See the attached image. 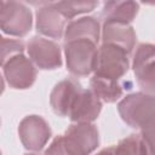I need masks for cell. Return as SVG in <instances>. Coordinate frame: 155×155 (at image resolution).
<instances>
[{
  "label": "cell",
  "mask_w": 155,
  "mask_h": 155,
  "mask_svg": "<svg viewBox=\"0 0 155 155\" xmlns=\"http://www.w3.org/2000/svg\"><path fill=\"white\" fill-rule=\"evenodd\" d=\"M117 110L128 126L145 133H154V94L130 93L119 102Z\"/></svg>",
  "instance_id": "obj_1"
},
{
  "label": "cell",
  "mask_w": 155,
  "mask_h": 155,
  "mask_svg": "<svg viewBox=\"0 0 155 155\" xmlns=\"http://www.w3.org/2000/svg\"><path fill=\"white\" fill-rule=\"evenodd\" d=\"M128 53L111 44H102L97 48L93 70L94 76L119 81L128 70Z\"/></svg>",
  "instance_id": "obj_2"
},
{
  "label": "cell",
  "mask_w": 155,
  "mask_h": 155,
  "mask_svg": "<svg viewBox=\"0 0 155 155\" xmlns=\"http://www.w3.org/2000/svg\"><path fill=\"white\" fill-rule=\"evenodd\" d=\"M33 24L30 10L18 1L0 0V29L12 36H25Z\"/></svg>",
  "instance_id": "obj_3"
},
{
  "label": "cell",
  "mask_w": 155,
  "mask_h": 155,
  "mask_svg": "<svg viewBox=\"0 0 155 155\" xmlns=\"http://www.w3.org/2000/svg\"><path fill=\"white\" fill-rule=\"evenodd\" d=\"M62 142L69 155H90L98 147V130L90 122L74 124L62 136Z\"/></svg>",
  "instance_id": "obj_4"
},
{
  "label": "cell",
  "mask_w": 155,
  "mask_h": 155,
  "mask_svg": "<svg viewBox=\"0 0 155 155\" xmlns=\"http://www.w3.org/2000/svg\"><path fill=\"white\" fill-rule=\"evenodd\" d=\"M97 44L91 40H73L64 42V54L68 70L75 76H87L94 65Z\"/></svg>",
  "instance_id": "obj_5"
},
{
  "label": "cell",
  "mask_w": 155,
  "mask_h": 155,
  "mask_svg": "<svg viewBox=\"0 0 155 155\" xmlns=\"http://www.w3.org/2000/svg\"><path fill=\"white\" fill-rule=\"evenodd\" d=\"M133 71L144 93L154 94L155 88V47L153 44H139L133 54Z\"/></svg>",
  "instance_id": "obj_6"
},
{
  "label": "cell",
  "mask_w": 155,
  "mask_h": 155,
  "mask_svg": "<svg viewBox=\"0 0 155 155\" xmlns=\"http://www.w3.org/2000/svg\"><path fill=\"white\" fill-rule=\"evenodd\" d=\"M18 134L25 149L40 151L51 138V128L41 116L28 115L19 122Z\"/></svg>",
  "instance_id": "obj_7"
},
{
  "label": "cell",
  "mask_w": 155,
  "mask_h": 155,
  "mask_svg": "<svg viewBox=\"0 0 155 155\" xmlns=\"http://www.w3.org/2000/svg\"><path fill=\"white\" fill-rule=\"evenodd\" d=\"M27 51L33 63L40 69L52 70L62 65L61 47L52 40L34 36L28 41Z\"/></svg>",
  "instance_id": "obj_8"
},
{
  "label": "cell",
  "mask_w": 155,
  "mask_h": 155,
  "mask_svg": "<svg viewBox=\"0 0 155 155\" xmlns=\"http://www.w3.org/2000/svg\"><path fill=\"white\" fill-rule=\"evenodd\" d=\"M4 68V75L10 87L16 90H25L33 86L36 79V69L31 61L23 53L11 57Z\"/></svg>",
  "instance_id": "obj_9"
},
{
  "label": "cell",
  "mask_w": 155,
  "mask_h": 155,
  "mask_svg": "<svg viewBox=\"0 0 155 155\" xmlns=\"http://www.w3.org/2000/svg\"><path fill=\"white\" fill-rule=\"evenodd\" d=\"M102 110L101 99L91 91L81 88L78 93L68 116L73 122H92L94 121Z\"/></svg>",
  "instance_id": "obj_10"
},
{
  "label": "cell",
  "mask_w": 155,
  "mask_h": 155,
  "mask_svg": "<svg viewBox=\"0 0 155 155\" xmlns=\"http://www.w3.org/2000/svg\"><path fill=\"white\" fill-rule=\"evenodd\" d=\"M38 33L52 38H62L65 30V18L56 8L54 2H44L36 11Z\"/></svg>",
  "instance_id": "obj_11"
},
{
  "label": "cell",
  "mask_w": 155,
  "mask_h": 155,
  "mask_svg": "<svg viewBox=\"0 0 155 155\" xmlns=\"http://www.w3.org/2000/svg\"><path fill=\"white\" fill-rule=\"evenodd\" d=\"M81 88V85L74 79H64L59 81L50 94V104L53 111L59 116H68Z\"/></svg>",
  "instance_id": "obj_12"
},
{
  "label": "cell",
  "mask_w": 155,
  "mask_h": 155,
  "mask_svg": "<svg viewBox=\"0 0 155 155\" xmlns=\"http://www.w3.org/2000/svg\"><path fill=\"white\" fill-rule=\"evenodd\" d=\"M103 44H111L131 53L136 44V33L130 24L116 22H103L102 28Z\"/></svg>",
  "instance_id": "obj_13"
},
{
  "label": "cell",
  "mask_w": 155,
  "mask_h": 155,
  "mask_svg": "<svg viewBox=\"0 0 155 155\" xmlns=\"http://www.w3.org/2000/svg\"><path fill=\"white\" fill-rule=\"evenodd\" d=\"M101 27L94 17H81L71 21L64 30V42L73 40H91L94 44L99 40Z\"/></svg>",
  "instance_id": "obj_14"
},
{
  "label": "cell",
  "mask_w": 155,
  "mask_h": 155,
  "mask_svg": "<svg viewBox=\"0 0 155 155\" xmlns=\"http://www.w3.org/2000/svg\"><path fill=\"white\" fill-rule=\"evenodd\" d=\"M139 5L136 1H107L102 10L103 22L130 24L137 16Z\"/></svg>",
  "instance_id": "obj_15"
},
{
  "label": "cell",
  "mask_w": 155,
  "mask_h": 155,
  "mask_svg": "<svg viewBox=\"0 0 155 155\" xmlns=\"http://www.w3.org/2000/svg\"><path fill=\"white\" fill-rule=\"evenodd\" d=\"M153 136L154 133L145 132L131 134L121 139L115 145V150L117 155H154Z\"/></svg>",
  "instance_id": "obj_16"
},
{
  "label": "cell",
  "mask_w": 155,
  "mask_h": 155,
  "mask_svg": "<svg viewBox=\"0 0 155 155\" xmlns=\"http://www.w3.org/2000/svg\"><path fill=\"white\" fill-rule=\"evenodd\" d=\"M90 90L102 101L107 103L116 102L124 93L122 86L119 84V81L115 80H108L103 78L94 76L90 80Z\"/></svg>",
  "instance_id": "obj_17"
},
{
  "label": "cell",
  "mask_w": 155,
  "mask_h": 155,
  "mask_svg": "<svg viewBox=\"0 0 155 155\" xmlns=\"http://www.w3.org/2000/svg\"><path fill=\"white\" fill-rule=\"evenodd\" d=\"M98 5L97 1H58L54 2L56 8L65 19H71L76 15L92 11Z\"/></svg>",
  "instance_id": "obj_18"
},
{
  "label": "cell",
  "mask_w": 155,
  "mask_h": 155,
  "mask_svg": "<svg viewBox=\"0 0 155 155\" xmlns=\"http://www.w3.org/2000/svg\"><path fill=\"white\" fill-rule=\"evenodd\" d=\"M24 44L21 40L13 39H0V67H4L5 63L13 56L23 53Z\"/></svg>",
  "instance_id": "obj_19"
},
{
  "label": "cell",
  "mask_w": 155,
  "mask_h": 155,
  "mask_svg": "<svg viewBox=\"0 0 155 155\" xmlns=\"http://www.w3.org/2000/svg\"><path fill=\"white\" fill-rule=\"evenodd\" d=\"M45 155H69L64 147H63V142H62V136H57L52 143L48 145V148L45 150Z\"/></svg>",
  "instance_id": "obj_20"
},
{
  "label": "cell",
  "mask_w": 155,
  "mask_h": 155,
  "mask_svg": "<svg viewBox=\"0 0 155 155\" xmlns=\"http://www.w3.org/2000/svg\"><path fill=\"white\" fill-rule=\"evenodd\" d=\"M96 155H117V153H116V150H115V145H114V147L104 148L103 150H101V151L97 153Z\"/></svg>",
  "instance_id": "obj_21"
},
{
  "label": "cell",
  "mask_w": 155,
  "mask_h": 155,
  "mask_svg": "<svg viewBox=\"0 0 155 155\" xmlns=\"http://www.w3.org/2000/svg\"><path fill=\"white\" fill-rule=\"evenodd\" d=\"M4 88H5V84H4V79H2V76L0 74V94L4 92Z\"/></svg>",
  "instance_id": "obj_22"
},
{
  "label": "cell",
  "mask_w": 155,
  "mask_h": 155,
  "mask_svg": "<svg viewBox=\"0 0 155 155\" xmlns=\"http://www.w3.org/2000/svg\"><path fill=\"white\" fill-rule=\"evenodd\" d=\"M25 155H39V154H25Z\"/></svg>",
  "instance_id": "obj_23"
},
{
  "label": "cell",
  "mask_w": 155,
  "mask_h": 155,
  "mask_svg": "<svg viewBox=\"0 0 155 155\" xmlns=\"http://www.w3.org/2000/svg\"><path fill=\"white\" fill-rule=\"evenodd\" d=\"M0 39H2V36H1V35H0Z\"/></svg>",
  "instance_id": "obj_24"
},
{
  "label": "cell",
  "mask_w": 155,
  "mask_h": 155,
  "mask_svg": "<svg viewBox=\"0 0 155 155\" xmlns=\"http://www.w3.org/2000/svg\"><path fill=\"white\" fill-rule=\"evenodd\" d=\"M0 155H1V151H0Z\"/></svg>",
  "instance_id": "obj_25"
}]
</instances>
